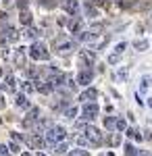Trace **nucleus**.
Here are the masks:
<instances>
[{
  "label": "nucleus",
  "instance_id": "f257e3e1",
  "mask_svg": "<svg viewBox=\"0 0 152 156\" xmlns=\"http://www.w3.org/2000/svg\"><path fill=\"white\" fill-rule=\"evenodd\" d=\"M29 56H31L34 60H38V58L48 60V58H50L46 46H44V44H40V42H34V44H31V48H29Z\"/></svg>",
  "mask_w": 152,
  "mask_h": 156
},
{
  "label": "nucleus",
  "instance_id": "f03ea898",
  "mask_svg": "<svg viewBox=\"0 0 152 156\" xmlns=\"http://www.w3.org/2000/svg\"><path fill=\"white\" fill-rule=\"evenodd\" d=\"M98 112H100L98 104H94V102H83V106H81V119L94 121L96 117H98Z\"/></svg>",
  "mask_w": 152,
  "mask_h": 156
},
{
  "label": "nucleus",
  "instance_id": "7ed1b4c3",
  "mask_svg": "<svg viewBox=\"0 0 152 156\" xmlns=\"http://www.w3.org/2000/svg\"><path fill=\"white\" fill-rule=\"evenodd\" d=\"M83 129H85V137L90 140V146H100V142H102V133L98 131L96 127H92V125H83Z\"/></svg>",
  "mask_w": 152,
  "mask_h": 156
},
{
  "label": "nucleus",
  "instance_id": "20e7f679",
  "mask_svg": "<svg viewBox=\"0 0 152 156\" xmlns=\"http://www.w3.org/2000/svg\"><path fill=\"white\" fill-rule=\"evenodd\" d=\"M73 48H75V44H73V42H67L65 37H59V40H56V50H59V54H63V56L71 54Z\"/></svg>",
  "mask_w": 152,
  "mask_h": 156
},
{
  "label": "nucleus",
  "instance_id": "39448f33",
  "mask_svg": "<svg viewBox=\"0 0 152 156\" xmlns=\"http://www.w3.org/2000/svg\"><path fill=\"white\" fill-rule=\"evenodd\" d=\"M92 77H94L92 69H83V71L77 75V83L79 85H90L92 83Z\"/></svg>",
  "mask_w": 152,
  "mask_h": 156
},
{
  "label": "nucleus",
  "instance_id": "423d86ee",
  "mask_svg": "<svg viewBox=\"0 0 152 156\" xmlns=\"http://www.w3.org/2000/svg\"><path fill=\"white\" fill-rule=\"evenodd\" d=\"M63 6H65L67 15H77V11H79V0H65Z\"/></svg>",
  "mask_w": 152,
  "mask_h": 156
},
{
  "label": "nucleus",
  "instance_id": "0eeeda50",
  "mask_svg": "<svg viewBox=\"0 0 152 156\" xmlns=\"http://www.w3.org/2000/svg\"><path fill=\"white\" fill-rule=\"evenodd\" d=\"M48 135L54 137V140H65V137H67V131H65V127H59V125H56L54 129L48 131Z\"/></svg>",
  "mask_w": 152,
  "mask_h": 156
},
{
  "label": "nucleus",
  "instance_id": "6e6552de",
  "mask_svg": "<svg viewBox=\"0 0 152 156\" xmlns=\"http://www.w3.org/2000/svg\"><path fill=\"white\" fill-rule=\"evenodd\" d=\"M13 60L17 67H23L25 65V48H17V52L13 54Z\"/></svg>",
  "mask_w": 152,
  "mask_h": 156
},
{
  "label": "nucleus",
  "instance_id": "1a4fd4ad",
  "mask_svg": "<svg viewBox=\"0 0 152 156\" xmlns=\"http://www.w3.org/2000/svg\"><path fill=\"white\" fill-rule=\"evenodd\" d=\"M67 29H69L71 34H77L79 31V19L77 17H69L67 19Z\"/></svg>",
  "mask_w": 152,
  "mask_h": 156
},
{
  "label": "nucleus",
  "instance_id": "9d476101",
  "mask_svg": "<svg viewBox=\"0 0 152 156\" xmlns=\"http://www.w3.org/2000/svg\"><path fill=\"white\" fill-rule=\"evenodd\" d=\"M34 85H35V90H38V92H42V94H50V92L54 90L48 81H35Z\"/></svg>",
  "mask_w": 152,
  "mask_h": 156
},
{
  "label": "nucleus",
  "instance_id": "9b49d317",
  "mask_svg": "<svg viewBox=\"0 0 152 156\" xmlns=\"http://www.w3.org/2000/svg\"><path fill=\"white\" fill-rule=\"evenodd\" d=\"M96 98H98V90H94V87H88V90L81 94V100H85V102H92V100H96Z\"/></svg>",
  "mask_w": 152,
  "mask_h": 156
},
{
  "label": "nucleus",
  "instance_id": "f8f14e48",
  "mask_svg": "<svg viewBox=\"0 0 152 156\" xmlns=\"http://www.w3.org/2000/svg\"><path fill=\"white\" fill-rule=\"evenodd\" d=\"M15 104H17V106L19 108H25V110H29V102H27V98H25V94H17V96H15Z\"/></svg>",
  "mask_w": 152,
  "mask_h": 156
},
{
  "label": "nucleus",
  "instance_id": "ddd939ff",
  "mask_svg": "<svg viewBox=\"0 0 152 156\" xmlns=\"http://www.w3.org/2000/svg\"><path fill=\"white\" fill-rule=\"evenodd\" d=\"M23 36L27 37V40L35 42V40H38V36H40V29H35V27H31V25H29V27H27V29L23 31Z\"/></svg>",
  "mask_w": 152,
  "mask_h": 156
},
{
  "label": "nucleus",
  "instance_id": "4468645a",
  "mask_svg": "<svg viewBox=\"0 0 152 156\" xmlns=\"http://www.w3.org/2000/svg\"><path fill=\"white\" fill-rule=\"evenodd\" d=\"M148 46H150V44H148L146 40H136V42H133V48L138 50V52H144V50H148Z\"/></svg>",
  "mask_w": 152,
  "mask_h": 156
},
{
  "label": "nucleus",
  "instance_id": "2eb2a0df",
  "mask_svg": "<svg viewBox=\"0 0 152 156\" xmlns=\"http://www.w3.org/2000/svg\"><path fill=\"white\" fill-rule=\"evenodd\" d=\"M150 85H152V77H150V75H144V77H142V85H140V92H146V90H148Z\"/></svg>",
  "mask_w": 152,
  "mask_h": 156
},
{
  "label": "nucleus",
  "instance_id": "dca6fc26",
  "mask_svg": "<svg viewBox=\"0 0 152 156\" xmlns=\"http://www.w3.org/2000/svg\"><path fill=\"white\" fill-rule=\"evenodd\" d=\"M31 21H34V17H31L27 11H21V23L29 27V25H31Z\"/></svg>",
  "mask_w": 152,
  "mask_h": 156
},
{
  "label": "nucleus",
  "instance_id": "f3484780",
  "mask_svg": "<svg viewBox=\"0 0 152 156\" xmlns=\"http://www.w3.org/2000/svg\"><path fill=\"white\" fill-rule=\"evenodd\" d=\"M85 12H88V17H90V19H96V17L100 15V12H98V9H94L92 4H85Z\"/></svg>",
  "mask_w": 152,
  "mask_h": 156
},
{
  "label": "nucleus",
  "instance_id": "a211bd4d",
  "mask_svg": "<svg viewBox=\"0 0 152 156\" xmlns=\"http://www.w3.org/2000/svg\"><path fill=\"white\" fill-rule=\"evenodd\" d=\"M115 79H117V81H125V79H127V69H125V67L119 69V71L115 73Z\"/></svg>",
  "mask_w": 152,
  "mask_h": 156
},
{
  "label": "nucleus",
  "instance_id": "6ab92c4d",
  "mask_svg": "<svg viewBox=\"0 0 152 156\" xmlns=\"http://www.w3.org/2000/svg\"><path fill=\"white\" fill-rule=\"evenodd\" d=\"M125 154H127V156H138V154H140V150L133 148L131 144H125Z\"/></svg>",
  "mask_w": 152,
  "mask_h": 156
},
{
  "label": "nucleus",
  "instance_id": "aec40b11",
  "mask_svg": "<svg viewBox=\"0 0 152 156\" xmlns=\"http://www.w3.org/2000/svg\"><path fill=\"white\" fill-rule=\"evenodd\" d=\"M115 129H117V131H125V129H127V123L123 119H115Z\"/></svg>",
  "mask_w": 152,
  "mask_h": 156
},
{
  "label": "nucleus",
  "instance_id": "412c9836",
  "mask_svg": "<svg viewBox=\"0 0 152 156\" xmlns=\"http://www.w3.org/2000/svg\"><path fill=\"white\" fill-rule=\"evenodd\" d=\"M75 115H77V106H67L65 108V117H67V119H73Z\"/></svg>",
  "mask_w": 152,
  "mask_h": 156
},
{
  "label": "nucleus",
  "instance_id": "4be33fe9",
  "mask_svg": "<svg viewBox=\"0 0 152 156\" xmlns=\"http://www.w3.org/2000/svg\"><path fill=\"white\" fill-rule=\"evenodd\" d=\"M21 87H23V92H25V94H31V92L35 90V85L31 83V81H23V85H21Z\"/></svg>",
  "mask_w": 152,
  "mask_h": 156
},
{
  "label": "nucleus",
  "instance_id": "5701e85b",
  "mask_svg": "<svg viewBox=\"0 0 152 156\" xmlns=\"http://www.w3.org/2000/svg\"><path fill=\"white\" fill-rule=\"evenodd\" d=\"M75 142H77V146H90V140H88V137H85V135H77V137H75Z\"/></svg>",
  "mask_w": 152,
  "mask_h": 156
},
{
  "label": "nucleus",
  "instance_id": "b1692460",
  "mask_svg": "<svg viewBox=\"0 0 152 156\" xmlns=\"http://www.w3.org/2000/svg\"><path fill=\"white\" fill-rule=\"evenodd\" d=\"M6 87H9L11 92H15V77H13V75H6Z\"/></svg>",
  "mask_w": 152,
  "mask_h": 156
},
{
  "label": "nucleus",
  "instance_id": "393cba45",
  "mask_svg": "<svg viewBox=\"0 0 152 156\" xmlns=\"http://www.w3.org/2000/svg\"><path fill=\"white\" fill-rule=\"evenodd\" d=\"M104 127L106 129H115V119H113V117H106L104 119Z\"/></svg>",
  "mask_w": 152,
  "mask_h": 156
},
{
  "label": "nucleus",
  "instance_id": "a878e982",
  "mask_svg": "<svg viewBox=\"0 0 152 156\" xmlns=\"http://www.w3.org/2000/svg\"><path fill=\"white\" fill-rule=\"evenodd\" d=\"M125 48H127V44H125V42H119L117 46H115V52H117V54H123Z\"/></svg>",
  "mask_w": 152,
  "mask_h": 156
},
{
  "label": "nucleus",
  "instance_id": "bb28decb",
  "mask_svg": "<svg viewBox=\"0 0 152 156\" xmlns=\"http://www.w3.org/2000/svg\"><path fill=\"white\" fill-rule=\"evenodd\" d=\"M119 58H121V54H117V52H113V54L108 56V62H110V65H117V62H119Z\"/></svg>",
  "mask_w": 152,
  "mask_h": 156
},
{
  "label": "nucleus",
  "instance_id": "cd10ccee",
  "mask_svg": "<svg viewBox=\"0 0 152 156\" xmlns=\"http://www.w3.org/2000/svg\"><path fill=\"white\" fill-rule=\"evenodd\" d=\"M110 144H113V146H119V144H121V133H115V135L110 137Z\"/></svg>",
  "mask_w": 152,
  "mask_h": 156
},
{
  "label": "nucleus",
  "instance_id": "c85d7f7f",
  "mask_svg": "<svg viewBox=\"0 0 152 156\" xmlns=\"http://www.w3.org/2000/svg\"><path fill=\"white\" fill-rule=\"evenodd\" d=\"M67 150H69V144H59L56 146V152H60V154H65Z\"/></svg>",
  "mask_w": 152,
  "mask_h": 156
},
{
  "label": "nucleus",
  "instance_id": "c756f323",
  "mask_svg": "<svg viewBox=\"0 0 152 156\" xmlns=\"http://www.w3.org/2000/svg\"><path fill=\"white\" fill-rule=\"evenodd\" d=\"M9 148H11V152H21V146H19V144H15V142H13V144L9 146Z\"/></svg>",
  "mask_w": 152,
  "mask_h": 156
},
{
  "label": "nucleus",
  "instance_id": "7c9ffc66",
  "mask_svg": "<svg viewBox=\"0 0 152 156\" xmlns=\"http://www.w3.org/2000/svg\"><path fill=\"white\" fill-rule=\"evenodd\" d=\"M13 4H15V0H2V6L4 9H11Z\"/></svg>",
  "mask_w": 152,
  "mask_h": 156
},
{
  "label": "nucleus",
  "instance_id": "2f4dec72",
  "mask_svg": "<svg viewBox=\"0 0 152 156\" xmlns=\"http://www.w3.org/2000/svg\"><path fill=\"white\" fill-rule=\"evenodd\" d=\"M19 9L21 11H27V0H19Z\"/></svg>",
  "mask_w": 152,
  "mask_h": 156
},
{
  "label": "nucleus",
  "instance_id": "473e14b6",
  "mask_svg": "<svg viewBox=\"0 0 152 156\" xmlns=\"http://www.w3.org/2000/svg\"><path fill=\"white\" fill-rule=\"evenodd\" d=\"M0 156H9V150H6V146H0Z\"/></svg>",
  "mask_w": 152,
  "mask_h": 156
},
{
  "label": "nucleus",
  "instance_id": "72a5a7b5",
  "mask_svg": "<svg viewBox=\"0 0 152 156\" xmlns=\"http://www.w3.org/2000/svg\"><path fill=\"white\" fill-rule=\"evenodd\" d=\"M35 156H46V154L44 152H35Z\"/></svg>",
  "mask_w": 152,
  "mask_h": 156
},
{
  "label": "nucleus",
  "instance_id": "f704fd0d",
  "mask_svg": "<svg viewBox=\"0 0 152 156\" xmlns=\"http://www.w3.org/2000/svg\"><path fill=\"white\" fill-rule=\"evenodd\" d=\"M148 106H150V108H152V98H148Z\"/></svg>",
  "mask_w": 152,
  "mask_h": 156
},
{
  "label": "nucleus",
  "instance_id": "c9c22d12",
  "mask_svg": "<svg viewBox=\"0 0 152 156\" xmlns=\"http://www.w3.org/2000/svg\"><path fill=\"white\" fill-rule=\"evenodd\" d=\"M21 156H31V154H29V152H23V154H21Z\"/></svg>",
  "mask_w": 152,
  "mask_h": 156
},
{
  "label": "nucleus",
  "instance_id": "e433bc0d",
  "mask_svg": "<svg viewBox=\"0 0 152 156\" xmlns=\"http://www.w3.org/2000/svg\"><path fill=\"white\" fill-rule=\"evenodd\" d=\"M0 92H4V85H2V83H0Z\"/></svg>",
  "mask_w": 152,
  "mask_h": 156
},
{
  "label": "nucleus",
  "instance_id": "4c0bfd02",
  "mask_svg": "<svg viewBox=\"0 0 152 156\" xmlns=\"http://www.w3.org/2000/svg\"><path fill=\"white\" fill-rule=\"evenodd\" d=\"M150 19H152V15H150Z\"/></svg>",
  "mask_w": 152,
  "mask_h": 156
},
{
  "label": "nucleus",
  "instance_id": "58836bf2",
  "mask_svg": "<svg viewBox=\"0 0 152 156\" xmlns=\"http://www.w3.org/2000/svg\"><path fill=\"white\" fill-rule=\"evenodd\" d=\"M150 156H152V154H150Z\"/></svg>",
  "mask_w": 152,
  "mask_h": 156
}]
</instances>
